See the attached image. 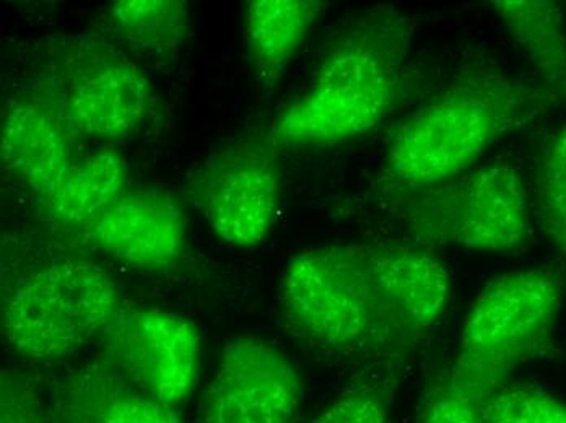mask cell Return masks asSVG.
Instances as JSON below:
<instances>
[{
    "label": "cell",
    "instance_id": "obj_9",
    "mask_svg": "<svg viewBox=\"0 0 566 423\" xmlns=\"http://www.w3.org/2000/svg\"><path fill=\"white\" fill-rule=\"evenodd\" d=\"M305 395L302 373L282 349L259 337H237L200 398L199 423H295Z\"/></svg>",
    "mask_w": 566,
    "mask_h": 423
},
{
    "label": "cell",
    "instance_id": "obj_8",
    "mask_svg": "<svg viewBox=\"0 0 566 423\" xmlns=\"http://www.w3.org/2000/svg\"><path fill=\"white\" fill-rule=\"evenodd\" d=\"M99 340L103 359L164 404L182 408L198 390L202 339L185 316L126 306Z\"/></svg>",
    "mask_w": 566,
    "mask_h": 423
},
{
    "label": "cell",
    "instance_id": "obj_16",
    "mask_svg": "<svg viewBox=\"0 0 566 423\" xmlns=\"http://www.w3.org/2000/svg\"><path fill=\"white\" fill-rule=\"evenodd\" d=\"M126 182L127 163L123 155L93 151L77 157L44 204L54 225L85 239L114 199L126 191Z\"/></svg>",
    "mask_w": 566,
    "mask_h": 423
},
{
    "label": "cell",
    "instance_id": "obj_23",
    "mask_svg": "<svg viewBox=\"0 0 566 423\" xmlns=\"http://www.w3.org/2000/svg\"><path fill=\"white\" fill-rule=\"evenodd\" d=\"M0 423H46L36 380L25 371L0 374Z\"/></svg>",
    "mask_w": 566,
    "mask_h": 423
},
{
    "label": "cell",
    "instance_id": "obj_13",
    "mask_svg": "<svg viewBox=\"0 0 566 423\" xmlns=\"http://www.w3.org/2000/svg\"><path fill=\"white\" fill-rule=\"evenodd\" d=\"M74 136L62 112L41 103L13 105L0 133L3 167L41 202H46L77 160Z\"/></svg>",
    "mask_w": 566,
    "mask_h": 423
},
{
    "label": "cell",
    "instance_id": "obj_2",
    "mask_svg": "<svg viewBox=\"0 0 566 423\" xmlns=\"http://www.w3.org/2000/svg\"><path fill=\"white\" fill-rule=\"evenodd\" d=\"M554 99L499 72H469L396 127L386 149V175L403 194L453 180Z\"/></svg>",
    "mask_w": 566,
    "mask_h": 423
},
{
    "label": "cell",
    "instance_id": "obj_22",
    "mask_svg": "<svg viewBox=\"0 0 566 423\" xmlns=\"http://www.w3.org/2000/svg\"><path fill=\"white\" fill-rule=\"evenodd\" d=\"M483 402L444 377L424 398L416 423H485Z\"/></svg>",
    "mask_w": 566,
    "mask_h": 423
},
{
    "label": "cell",
    "instance_id": "obj_21",
    "mask_svg": "<svg viewBox=\"0 0 566 423\" xmlns=\"http://www.w3.org/2000/svg\"><path fill=\"white\" fill-rule=\"evenodd\" d=\"M395 391L388 381H360L308 423H392Z\"/></svg>",
    "mask_w": 566,
    "mask_h": 423
},
{
    "label": "cell",
    "instance_id": "obj_14",
    "mask_svg": "<svg viewBox=\"0 0 566 423\" xmlns=\"http://www.w3.org/2000/svg\"><path fill=\"white\" fill-rule=\"evenodd\" d=\"M51 423H182L178 409L130 383L105 359L82 364L56 384Z\"/></svg>",
    "mask_w": 566,
    "mask_h": 423
},
{
    "label": "cell",
    "instance_id": "obj_18",
    "mask_svg": "<svg viewBox=\"0 0 566 423\" xmlns=\"http://www.w3.org/2000/svg\"><path fill=\"white\" fill-rule=\"evenodd\" d=\"M108 13L124 43L158 60L175 57L188 34V3L181 0H119Z\"/></svg>",
    "mask_w": 566,
    "mask_h": 423
},
{
    "label": "cell",
    "instance_id": "obj_19",
    "mask_svg": "<svg viewBox=\"0 0 566 423\" xmlns=\"http://www.w3.org/2000/svg\"><path fill=\"white\" fill-rule=\"evenodd\" d=\"M536 204L545 236L566 256V126L548 134L542 144Z\"/></svg>",
    "mask_w": 566,
    "mask_h": 423
},
{
    "label": "cell",
    "instance_id": "obj_3",
    "mask_svg": "<svg viewBox=\"0 0 566 423\" xmlns=\"http://www.w3.org/2000/svg\"><path fill=\"white\" fill-rule=\"evenodd\" d=\"M283 321L296 337L339 356H389L410 347L369 284L360 244L314 247L285 264Z\"/></svg>",
    "mask_w": 566,
    "mask_h": 423
},
{
    "label": "cell",
    "instance_id": "obj_6",
    "mask_svg": "<svg viewBox=\"0 0 566 423\" xmlns=\"http://www.w3.org/2000/svg\"><path fill=\"white\" fill-rule=\"evenodd\" d=\"M400 219L420 246L505 254L530 239L526 186L509 163H486L453 180L407 192Z\"/></svg>",
    "mask_w": 566,
    "mask_h": 423
},
{
    "label": "cell",
    "instance_id": "obj_12",
    "mask_svg": "<svg viewBox=\"0 0 566 423\" xmlns=\"http://www.w3.org/2000/svg\"><path fill=\"white\" fill-rule=\"evenodd\" d=\"M112 260L145 273L175 269L186 254V219L171 192L127 188L85 236Z\"/></svg>",
    "mask_w": 566,
    "mask_h": 423
},
{
    "label": "cell",
    "instance_id": "obj_17",
    "mask_svg": "<svg viewBox=\"0 0 566 423\" xmlns=\"http://www.w3.org/2000/svg\"><path fill=\"white\" fill-rule=\"evenodd\" d=\"M490 9L534 65L547 92L566 102V27L562 7L551 0H492Z\"/></svg>",
    "mask_w": 566,
    "mask_h": 423
},
{
    "label": "cell",
    "instance_id": "obj_15",
    "mask_svg": "<svg viewBox=\"0 0 566 423\" xmlns=\"http://www.w3.org/2000/svg\"><path fill=\"white\" fill-rule=\"evenodd\" d=\"M326 9L321 0L244 2V41L262 87L271 91L277 85Z\"/></svg>",
    "mask_w": 566,
    "mask_h": 423
},
{
    "label": "cell",
    "instance_id": "obj_1",
    "mask_svg": "<svg viewBox=\"0 0 566 423\" xmlns=\"http://www.w3.org/2000/svg\"><path fill=\"white\" fill-rule=\"evenodd\" d=\"M417 20L382 7L333 44L310 87L272 126L279 147H329L367 136L396 108Z\"/></svg>",
    "mask_w": 566,
    "mask_h": 423
},
{
    "label": "cell",
    "instance_id": "obj_10",
    "mask_svg": "<svg viewBox=\"0 0 566 423\" xmlns=\"http://www.w3.org/2000/svg\"><path fill=\"white\" fill-rule=\"evenodd\" d=\"M154 102V85L136 62L93 43L72 61L61 112L78 136L120 140L144 126Z\"/></svg>",
    "mask_w": 566,
    "mask_h": 423
},
{
    "label": "cell",
    "instance_id": "obj_20",
    "mask_svg": "<svg viewBox=\"0 0 566 423\" xmlns=\"http://www.w3.org/2000/svg\"><path fill=\"white\" fill-rule=\"evenodd\" d=\"M485 423H566V401L536 387L505 384L483 402Z\"/></svg>",
    "mask_w": 566,
    "mask_h": 423
},
{
    "label": "cell",
    "instance_id": "obj_7",
    "mask_svg": "<svg viewBox=\"0 0 566 423\" xmlns=\"http://www.w3.org/2000/svg\"><path fill=\"white\" fill-rule=\"evenodd\" d=\"M271 136L243 139L206 158L186 192L219 242L250 251L271 239L281 216L283 173Z\"/></svg>",
    "mask_w": 566,
    "mask_h": 423
},
{
    "label": "cell",
    "instance_id": "obj_4",
    "mask_svg": "<svg viewBox=\"0 0 566 423\" xmlns=\"http://www.w3.org/2000/svg\"><path fill=\"white\" fill-rule=\"evenodd\" d=\"M126 306L108 271L84 257H53L7 284L3 342L23 359L59 362L99 339Z\"/></svg>",
    "mask_w": 566,
    "mask_h": 423
},
{
    "label": "cell",
    "instance_id": "obj_11",
    "mask_svg": "<svg viewBox=\"0 0 566 423\" xmlns=\"http://www.w3.org/2000/svg\"><path fill=\"white\" fill-rule=\"evenodd\" d=\"M376 298L410 346L440 326L453 297L447 264L420 244H360Z\"/></svg>",
    "mask_w": 566,
    "mask_h": 423
},
{
    "label": "cell",
    "instance_id": "obj_5",
    "mask_svg": "<svg viewBox=\"0 0 566 423\" xmlns=\"http://www.w3.org/2000/svg\"><path fill=\"white\" fill-rule=\"evenodd\" d=\"M565 281L551 267L490 278L472 302L447 377L485 401L523 364L545 356L564 308Z\"/></svg>",
    "mask_w": 566,
    "mask_h": 423
}]
</instances>
